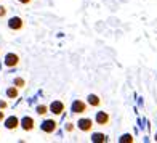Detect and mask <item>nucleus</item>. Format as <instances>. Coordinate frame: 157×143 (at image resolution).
I'll return each instance as SVG.
<instances>
[{
  "label": "nucleus",
  "instance_id": "obj_7",
  "mask_svg": "<svg viewBox=\"0 0 157 143\" xmlns=\"http://www.w3.org/2000/svg\"><path fill=\"white\" fill-rule=\"evenodd\" d=\"M48 109L53 114H56V116H59V114H63V111H64V103L63 101H53L52 105H50Z\"/></svg>",
  "mask_w": 157,
  "mask_h": 143
},
{
  "label": "nucleus",
  "instance_id": "obj_16",
  "mask_svg": "<svg viewBox=\"0 0 157 143\" xmlns=\"http://www.w3.org/2000/svg\"><path fill=\"white\" fill-rule=\"evenodd\" d=\"M5 15H6V8H5V6H0V18L5 16Z\"/></svg>",
  "mask_w": 157,
  "mask_h": 143
},
{
  "label": "nucleus",
  "instance_id": "obj_11",
  "mask_svg": "<svg viewBox=\"0 0 157 143\" xmlns=\"http://www.w3.org/2000/svg\"><path fill=\"white\" fill-rule=\"evenodd\" d=\"M6 97L8 98H16L18 97V87H10L6 90Z\"/></svg>",
  "mask_w": 157,
  "mask_h": 143
},
{
  "label": "nucleus",
  "instance_id": "obj_2",
  "mask_svg": "<svg viewBox=\"0 0 157 143\" xmlns=\"http://www.w3.org/2000/svg\"><path fill=\"white\" fill-rule=\"evenodd\" d=\"M77 127L80 129L82 132H90L91 129H93V121L91 119H78Z\"/></svg>",
  "mask_w": 157,
  "mask_h": 143
},
{
  "label": "nucleus",
  "instance_id": "obj_5",
  "mask_svg": "<svg viewBox=\"0 0 157 143\" xmlns=\"http://www.w3.org/2000/svg\"><path fill=\"white\" fill-rule=\"evenodd\" d=\"M72 113L74 114H85L87 113V105L83 101H80V100H75L72 103Z\"/></svg>",
  "mask_w": 157,
  "mask_h": 143
},
{
  "label": "nucleus",
  "instance_id": "obj_9",
  "mask_svg": "<svg viewBox=\"0 0 157 143\" xmlns=\"http://www.w3.org/2000/svg\"><path fill=\"white\" fill-rule=\"evenodd\" d=\"M18 125H19V119H18L16 116H10L8 119L5 121V127L10 129V130H15Z\"/></svg>",
  "mask_w": 157,
  "mask_h": 143
},
{
  "label": "nucleus",
  "instance_id": "obj_10",
  "mask_svg": "<svg viewBox=\"0 0 157 143\" xmlns=\"http://www.w3.org/2000/svg\"><path fill=\"white\" fill-rule=\"evenodd\" d=\"M88 105H91V106H99L101 105V100H99V97L98 95H88Z\"/></svg>",
  "mask_w": 157,
  "mask_h": 143
},
{
  "label": "nucleus",
  "instance_id": "obj_17",
  "mask_svg": "<svg viewBox=\"0 0 157 143\" xmlns=\"http://www.w3.org/2000/svg\"><path fill=\"white\" fill-rule=\"evenodd\" d=\"M66 130H67V132H72V130H74V124H71V122H69V124L66 125Z\"/></svg>",
  "mask_w": 157,
  "mask_h": 143
},
{
  "label": "nucleus",
  "instance_id": "obj_6",
  "mask_svg": "<svg viewBox=\"0 0 157 143\" xmlns=\"http://www.w3.org/2000/svg\"><path fill=\"white\" fill-rule=\"evenodd\" d=\"M18 63H19V56L18 55H15V53H8L5 56V64L8 68H15V66H18Z\"/></svg>",
  "mask_w": 157,
  "mask_h": 143
},
{
  "label": "nucleus",
  "instance_id": "obj_21",
  "mask_svg": "<svg viewBox=\"0 0 157 143\" xmlns=\"http://www.w3.org/2000/svg\"><path fill=\"white\" fill-rule=\"evenodd\" d=\"M155 141H157V133H155Z\"/></svg>",
  "mask_w": 157,
  "mask_h": 143
},
{
  "label": "nucleus",
  "instance_id": "obj_19",
  "mask_svg": "<svg viewBox=\"0 0 157 143\" xmlns=\"http://www.w3.org/2000/svg\"><path fill=\"white\" fill-rule=\"evenodd\" d=\"M3 119H5V114H3L2 111H0V121H3Z\"/></svg>",
  "mask_w": 157,
  "mask_h": 143
},
{
  "label": "nucleus",
  "instance_id": "obj_4",
  "mask_svg": "<svg viewBox=\"0 0 157 143\" xmlns=\"http://www.w3.org/2000/svg\"><path fill=\"white\" fill-rule=\"evenodd\" d=\"M56 121H53V119H47V121H44L42 122V130L44 132H47V133H52V132H55L56 130Z\"/></svg>",
  "mask_w": 157,
  "mask_h": 143
},
{
  "label": "nucleus",
  "instance_id": "obj_13",
  "mask_svg": "<svg viewBox=\"0 0 157 143\" xmlns=\"http://www.w3.org/2000/svg\"><path fill=\"white\" fill-rule=\"evenodd\" d=\"M24 85H26V81H24V79H21V77H16V79H15V87L23 89Z\"/></svg>",
  "mask_w": 157,
  "mask_h": 143
},
{
  "label": "nucleus",
  "instance_id": "obj_12",
  "mask_svg": "<svg viewBox=\"0 0 157 143\" xmlns=\"http://www.w3.org/2000/svg\"><path fill=\"white\" fill-rule=\"evenodd\" d=\"M91 140H93V141H108V137L103 135V133H95Z\"/></svg>",
  "mask_w": 157,
  "mask_h": 143
},
{
  "label": "nucleus",
  "instance_id": "obj_3",
  "mask_svg": "<svg viewBox=\"0 0 157 143\" xmlns=\"http://www.w3.org/2000/svg\"><path fill=\"white\" fill-rule=\"evenodd\" d=\"M23 26H24V23H23V19H21L19 16H13V18L8 21V27H10V29H13V31L23 29Z\"/></svg>",
  "mask_w": 157,
  "mask_h": 143
},
{
  "label": "nucleus",
  "instance_id": "obj_18",
  "mask_svg": "<svg viewBox=\"0 0 157 143\" xmlns=\"http://www.w3.org/2000/svg\"><path fill=\"white\" fill-rule=\"evenodd\" d=\"M6 106H8V105H6V101H0V109H5Z\"/></svg>",
  "mask_w": 157,
  "mask_h": 143
},
{
  "label": "nucleus",
  "instance_id": "obj_1",
  "mask_svg": "<svg viewBox=\"0 0 157 143\" xmlns=\"http://www.w3.org/2000/svg\"><path fill=\"white\" fill-rule=\"evenodd\" d=\"M95 122L98 125H108L111 122V116L108 113H104V111H98L96 116H95Z\"/></svg>",
  "mask_w": 157,
  "mask_h": 143
},
{
  "label": "nucleus",
  "instance_id": "obj_20",
  "mask_svg": "<svg viewBox=\"0 0 157 143\" xmlns=\"http://www.w3.org/2000/svg\"><path fill=\"white\" fill-rule=\"evenodd\" d=\"M21 3H31V0H19Z\"/></svg>",
  "mask_w": 157,
  "mask_h": 143
},
{
  "label": "nucleus",
  "instance_id": "obj_14",
  "mask_svg": "<svg viewBox=\"0 0 157 143\" xmlns=\"http://www.w3.org/2000/svg\"><path fill=\"white\" fill-rule=\"evenodd\" d=\"M37 113L40 114V116H44V114H47V113H48V106H45V105L37 106Z\"/></svg>",
  "mask_w": 157,
  "mask_h": 143
},
{
  "label": "nucleus",
  "instance_id": "obj_15",
  "mask_svg": "<svg viewBox=\"0 0 157 143\" xmlns=\"http://www.w3.org/2000/svg\"><path fill=\"white\" fill-rule=\"evenodd\" d=\"M128 141H130V143H132V141H133V137H132V135H130V133H125V135H124V137H122V138H120V143H128Z\"/></svg>",
  "mask_w": 157,
  "mask_h": 143
},
{
  "label": "nucleus",
  "instance_id": "obj_8",
  "mask_svg": "<svg viewBox=\"0 0 157 143\" xmlns=\"http://www.w3.org/2000/svg\"><path fill=\"white\" fill-rule=\"evenodd\" d=\"M34 125H35V122H34V119L32 117H29V116H26V117H23V121H21V127L24 129L26 132H29V130H32L34 129Z\"/></svg>",
  "mask_w": 157,
  "mask_h": 143
}]
</instances>
